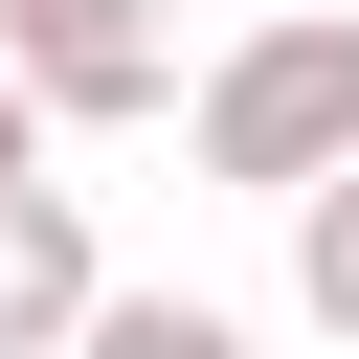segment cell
<instances>
[{
	"label": "cell",
	"instance_id": "1",
	"mask_svg": "<svg viewBox=\"0 0 359 359\" xmlns=\"http://www.w3.org/2000/svg\"><path fill=\"white\" fill-rule=\"evenodd\" d=\"M180 135H202V180H224V202H314V180L359 157V0H269V22L202 67V112H180Z\"/></svg>",
	"mask_w": 359,
	"mask_h": 359
},
{
	"label": "cell",
	"instance_id": "2",
	"mask_svg": "<svg viewBox=\"0 0 359 359\" xmlns=\"http://www.w3.org/2000/svg\"><path fill=\"white\" fill-rule=\"evenodd\" d=\"M0 90L45 135H135L180 90V45H157V0H0Z\"/></svg>",
	"mask_w": 359,
	"mask_h": 359
},
{
	"label": "cell",
	"instance_id": "3",
	"mask_svg": "<svg viewBox=\"0 0 359 359\" xmlns=\"http://www.w3.org/2000/svg\"><path fill=\"white\" fill-rule=\"evenodd\" d=\"M90 292H112L90 202H67V180H0V359H67V337H90Z\"/></svg>",
	"mask_w": 359,
	"mask_h": 359
},
{
	"label": "cell",
	"instance_id": "4",
	"mask_svg": "<svg viewBox=\"0 0 359 359\" xmlns=\"http://www.w3.org/2000/svg\"><path fill=\"white\" fill-rule=\"evenodd\" d=\"M67 359H269V337H247L224 292H90V337H67Z\"/></svg>",
	"mask_w": 359,
	"mask_h": 359
},
{
	"label": "cell",
	"instance_id": "5",
	"mask_svg": "<svg viewBox=\"0 0 359 359\" xmlns=\"http://www.w3.org/2000/svg\"><path fill=\"white\" fill-rule=\"evenodd\" d=\"M292 314H314V337H359V157L292 202Z\"/></svg>",
	"mask_w": 359,
	"mask_h": 359
},
{
	"label": "cell",
	"instance_id": "6",
	"mask_svg": "<svg viewBox=\"0 0 359 359\" xmlns=\"http://www.w3.org/2000/svg\"><path fill=\"white\" fill-rule=\"evenodd\" d=\"M0 180H45V112H22V90H0Z\"/></svg>",
	"mask_w": 359,
	"mask_h": 359
}]
</instances>
